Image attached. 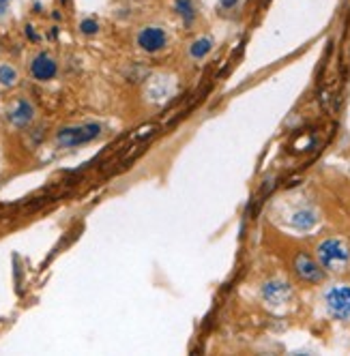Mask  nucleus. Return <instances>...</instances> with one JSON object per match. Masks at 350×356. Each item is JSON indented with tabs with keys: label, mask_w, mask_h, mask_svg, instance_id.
Here are the masks:
<instances>
[{
	"label": "nucleus",
	"mask_w": 350,
	"mask_h": 356,
	"mask_svg": "<svg viewBox=\"0 0 350 356\" xmlns=\"http://www.w3.org/2000/svg\"><path fill=\"white\" fill-rule=\"evenodd\" d=\"M174 95V82L159 75V78H151L146 84V97L151 101H168Z\"/></svg>",
	"instance_id": "nucleus-12"
},
{
	"label": "nucleus",
	"mask_w": 350,
	"mask_h": 356,
	"mask_svg": "<svg viewBox=\"0 0 350 356\" xmlns=\"http://www.w3.org/2000/svg\"><path fill=\"white\" fill-rule=\"evenodd\" d=\"M314 256L327 275L340 277L350 270V243L344 236L329 234L314 245Z\"/></svg>",
	"instance_id": "nucleus-1"
},
{
	"label": "nucleus",
	"mask_w": 350,
	"mask_h": 356,
	"mask_svg": "<svg viewBox=\"0 0 350 356\" xmlns=\"http://www.w3.org/2000/svg\"><path fill=\"white\" fill-rule=\"evenodd\" d=\"M24 37H26L31 43H41V33H39V29L35 26L33 22L24 24Z\"/></svg>",
	"instance_id": "nucleus-16"
},
{
	"label": "nucleus",
	"mask_w": 350,
	"mask_h": 356,
	"mask_svg": "<svg viewBox=\"0 0 350 356\" xmlns=\"http://www.w3.org/2000/svg\"><path fill=\"white\" fill-rule=\"evenodd\" d=\"M213 49H215V39L207 33H200L187 43V56L193 63H202L213 54Z\"/></svg>",
	"instance_id": "nucleus-11"
},
{
	"label": "nucleus",
	"mask_w": 350,
	"mask_h": 356,
	"mask_svg": "<svg viewBox=\"0 0 350 356\" xmlns=\"http://www.w3.org/2000/svg\"><path fill=\"white\" fill-rule=\"evenodd\" d=\"M290 268L299 282L305 286H320V284H324V279H327V273H324V268L316 260L314 251L310 253L308 249L294 251V256L290 260Z\"/></svg>",
	"instance_id": "nucleus-5"
},
{
	"label": "nucleus",
	"mask_w": 350,
	"mask_h": 356,
	"mask_svg": "<svg viewBox=\"0 0 350 356\" xmlns=\"http://www.w3.org/2000/svg\"><path fill=\"white\" fill-rule=\"evenodd\" d=\"M170 11L183 24L185 31H191L200 19V9L196 0H170Z\"/></svg>",
	"instance_id": "nucleus-9"
},
{
	"label": "nucleus",
	"mask_w": 350,
	"mask_h": 356,
	"mask_svg": "<svg viewBox=\"0 0 350 356\" xmlns=\"http://www.w3.org/2000/svg\"><path fill=\"white\" fill-rule=\"evenodd\" d=\"M19 82H22V73H19V69H17L13 63H9V60H3V63H0V88L11 90V88L19 86Z\"/></svg>",
	"instance_id": "nucleus-13"
},
{
	"label": "nucleus",
	"mask_w": 350,
	"mask_h": 356,
	"mask_svg": "<svg viewBox=\"0 0 350 356\" xmlns=\"http://www.w3.org/2000/svg\"><path fill=\"white\" fill-rule=\"evenodd\" d=\"M58 71H61V65H58V58L47 52V49H37V52L31 54L29 58V75L31 80L37 82V84H49L58 78Z\"/></svg>",
	"instance_id": "nucleus-7"
},
{
	"label": "nucleus",
	"mask_w": 350,
	"mask_h": 356,
	"mask_svg": "<svg viewBox=\"0 0 350 356\" xmlns=\"http://www.w3.org/2000/svg\"><path fill=\"white\" fill-rule=\"evenodd\" d=\"M106 134V127L97 120H84V122H69L63 124L54 131L52 144L58 150H71V148H82L86 144L97 142Z\"/></svg>",
	"instance_id": "nucleus-2"
},
{
	"label": "nucleus",
	"mask_w": 350,
	"mask_h": 356,
	"mask_svg": "<svg viewBox=\"0 0 350 356\" xmlns=\"http://www.w3.org/2000/svg\"><path fill=\"white\" fill-rule=\"evenodd\" d=\"M294 298V288L284 277H271L260 286V300L271 309H282Z\"/></svg>",
	"instance_id": "nucleus-8"
},
{
	"label": "nucleus",
	"mask_w": 350,
	"mask_h": 356,
	"mask_svg": "<svg viewBox=\"0 0 350 356\" xmlns=\"http://www.w3.org/2000/svg\"><path fill=\"white\" fill-rule=\"evenodd\" d=\"M241 3L243 0H217V13L219 15H230V13H234L239 7H241Z\"/></svg>",
	"instance_id": "nucleus-15"
},
{
	"label": "nucleus",
	"mask_w": 350,
	"mask_h": 356,
	"mask_svg": "<svg viewBox=\"0 0 350 356\" xmlns=\"http://www.w3.org/2000/svg\"><path fill=\"white\" fill-rule=\"evenodd\" d=\"M52 19H56V22H61V19H63V13H61L58 9H54V13H52Z\"/></svg>",
	"instance_id": "nucleus-19"
},
{
	"label": "nucleus",
	"mask_w": 350,
	"mask_h": 356,
	"mask_svg": "<svg viewBox=\"0 0 350 356\" xmlns=\"http://www.w3.org/2000/svg\"><path fill=\"white\" fill-rule=\"evenodd\" d=\"M78 33L82 37H86V39H93V37H97L99 33H102V22H99L97 17H93V15H86V17H82L78 22Z\"/></svg>",
	"instance_id": "nucleus-14"
},
{
	"label": "nucleus",
	"mask_w": 350,
	"mask_h": 356,
	"mask_svg": "<svg viewBox=\"0 0 350 356\" xmlns=\"http://www.w3.org/2000/svg\"><path fill=\"white\" fill-rule=\"evenodd\" d=\"M11 3H13V0H0V22H3L5 17H9V13H11Z\"/></svg>",
	"instance_id": "nucleus-17"
},
{
	"label": "nucleus",
	"mask_w": 350,
	"mask_h": 356,
	"mask_svg": "<svg viewBox=\"0 0 350 356\" xmlns=\"http://www.w3.org/2000/svg\"><path fill=\"white\" fill-rule=\"evenodd\" d=\"M322 309L329 320L348 324L350 322V284L348 282H333L322 290Z\"/></svg>",
	"instance_id": "nucleus-3"
},
{
	"label": "nucleus",
	"mask_w": 350,
	"mask_h": 356,
	"mask_svg": "<svg viewBox=\"0 0 350 356\" xmlns=\"http://www.w3.org/2000/svg\"><path fill=\"white\" fill-rule=\"evenodd\" d=\"M134 43L146 56H157L170 47V33L161 24H144L134 35Z\"/></svg>",
	"instance_id": "nucleus-6"
},
{
	"label": "nucleus",
	"mask_w": 350,
	"mask_h": 356,
	"mask_svg": "<svg viewBox=\"0 0 350 356\" xmlns=\"http://www.w3.org/2000/svg\"><path fill=\"white\" fill-rule=\"evenodd\" d=\"M41 11H43V5L41 3H35L33 5V13H41Z\"/></svg>",
	"instance_id": "nucleus-18"
},
{
	"label": "nucleus",
	"mask_w": 350,
	"mask_h": 356,
	"mask_svg": "<svg viewBox=\"0 0 350 356\" xmlns=\"http://www.w3.org/2000/svg\"><path fill=\"white\" fill-rule=\"evenodd\" d=\"M39 118V110L31 97H15L5 108V120L13 131H29Z\"/></svg>",
	"instance_id": "nucleus-4"
},
{
	"label": "nucleus",
	"mask_w": 350,
	"mask_h": 356,
	"mask_svg": "<svg viewBox=\"0 0 350 356\" xmlns=\"http://www.w3.org/2000/svg\"><path fill=\"white\" fill-rule=\"evenodd\" d=\"M318 221H320L318 211L314 207H308V204L294 209L290 213V217H288L290 227H292V230H296V232H312L314 227L318 225Z\"/></svg>",
	"instance_id": "nucleus-10"
}]
</instances>
